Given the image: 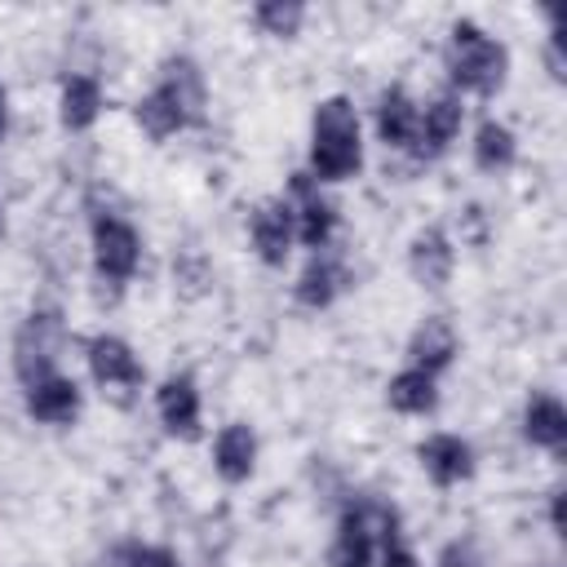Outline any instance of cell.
Segmentation results:
<instances>
[{
  "label": "cell",
  "mask_w": 567,
  "mask_h": 567,
  "mask_svg": "<svg viewBox=\"0 0 567 567\" xmlns=\"http://www.w3.org/2000/svg\"><path fill=\"white\" fill-rule=\"evenodd\" d=\"M252 461H257V439H252V430L248 425H226L221 434H217V443H213V465H217V474L226 478V483H244L248 474H252Z\"/></svg>",
  "instance_id": "obj_13"
},
{
  "label": "cell",
  "mask_w": 567,
  "mask_h": 567,
  "mask_svg": "<svg viewBox=\"0 0 567 567\" xmlns=\"http://www.w3.org/2000/svg\"><path fill=\"white\" fill-rule=\"evenodd\" d=\"M337 288H341V270H337V261L315 257V261L301 270V279H297V301L319 310V306H328V301L337 297Z\"/></svg>",
  "instance_id": "obj_21"
},
{
  "label": "cell",
  "mask_w": 567,
  "mask_h": 567,
  "mask_svg": "<svg viewBox=\"0 0 567 567\" xmlns=\"http://www.w3.org/2000/svg\"><path fill=\"white\" fill-rule=\"evenodd\" d=\"M0 137H4V89H0Z\"/></svg>",
  "instance_id": "obj_29"
},
{
  "label": "cell",
  "mask_w": 567,
  "mask_h": 567,
  "mask_svg": "<svg viewBox=\"0 0 567 567\" xmlns=\"http://www.w3.org/2000/svg\"><path fill=\"white\" fill-rule=\"evenodd\" d=\"M359 164H363V142L350 97H323L310 120V177L346 182L359 173Z\"/></svg>",
  "instance_id": "obj_1"
},
{
  "label": "cell",
  "mask_w": 567,
  "mask_h": 567,
  "mask_svg": "<svg viewBox=\"0 0 567 567\" xmlns=\"http://www.w3.org/2000/svg\"><path fill=\"white\" fill-rule=\"evenodd\" d=\"M385 567H421L403 545H385Z\"/></svg>",
  "instance_id": "obj_27"
},
{
  "label": "cell",
  "mask_w": 567,
  "mask_h": 567,
  "mask_svg": "<svg viewBox=\"0 0 567 567\" xmlns=\"http://www.w3.org/2000/svg\"><path fill=\"white\" fill-rule=\"evenodd\" d=\"M416 120H421V111H416V102H412L403 89L381 93L377 133H381L385 146H412V142H416Z\"/></svg>",
  "instance_id": "obj_17"
},
{
  "label": "cell",
  "mask_w": 567,
  "mask_h": 567,
  "mask_svg": "<svg viewBox=\"0 0 567 567\" xmlns=\"http://www.w3.org/2000/svg\"><path fill=\"white\" fill-rule=\"evenodd\" d=\"M133 115H137V124H142L151 137H168V133H177V128L190 124L186 106L177 102V93H173L164 80H159V89H151V93L133 106Z\"/></svg>",
  "instance_id": "obj_16"
},
{
  "label": "cell",
  "mask_w": 567,
  "mask_h": 567,
  "mask_svg": "<svg viewBox=\"0 0 567 567\" xmlns=\"http://www.w3.org/2000/svg\"><path fill=\"white\" fill-rule=\"evenodd\" d=\"M292 199H297V208H292V217H297V239L310 244V248H323L337 217H332V204L319 195V186H315L310 173H292Z\"/></svg>",
  "instance_id": "obj_6"
},
{
  "label": "cell",
  "mask_w": 567,
  "mask_h": 567,
  "mask_svg": "<svg viewBox=\"0 0 567 567\" xmlns=\"http://www.w3.org/2000/svg\"><path fill=\"white\" fill-rule=\"evenodd\" d=\"M474 159H478V168H487V173L509 168V164H514V133H509L505 124L487 120V124L478 128V137H474Z\"/></svg>",
  "instance_id": "obj_23"
},
{
  "label": "cell",
  "mask_w": 567,
  "mask_h": 567,
  "mask_svg": "<svg viewBox=\"0 0 567 567\" xmlns=\"http://www.w3.org/2000/svg\"><path fill=\"white\" fill-rule=\"evenodd\" d=\"M128 567H177V558L159 545H146V549H133L128 554Z\"/></svg>",
  "instance_id": "obj_25"
},
{
  "label": "cell",
  "mask_w": 567,
  "mask_h": 567,
  "mask_svg": "<svg viewBox=\"0 0 567 567\" xmlns=\"http://www.w3.org/2000/svg\"><path fill=\"white\" fill-rule=\"evenodd\" d=\"M155 408H159V421L168 425V434H182V439L199 434V394H195L190 377H168L155 394Z\"/></svg>",
  "instance_id": "obj_9"
},
{
  "label": "cell",
  "mask_w": 567,
  "mask_h": 567,
  "mask_svg": "<svg viewBox=\"0 0 567 567\" xmlns=\"http://www.w3.org/2000/svg\"><path fill=\"white\" fill-rule=\"evenodd\" d=\"M452 354H456V332H452V323L439 319V315H430V319L412 332V341H408L412 368H421V372H430V377H434L439 368H447Z\"/></svg>",
  "instance_id": "obj_12"
},
{
  "label": "cell",
  "mask_w": 567,
  "mask_h": 567,
  "mask_svg": "<svg viewBox=\"0 0 567 567\" xmlns=\"http://www.w3.org/2000/svg\"><path fill=\"white\" fill-rule=\"evenodd\" d=\"M89 368L102 385H137L142 381V363L128 350V341H120V337H93L89 341Z\"/></svg>",
  "instance_id": "obj_11"
},
{
  "label": "cell",
  "mask_w": 567,
  "mask_h": 567,
  "mask_svg": "<svg viewBox=\"0 0 567 567\" xmlns=\"http://www.w3.org/2000/svg\"><path fill=\"white\" fill-rule=\"evenodd\" d=\"M408 266H412L421 288H443L447 275H452V244H447V235L439 226L421 230L412 239V248H408Z\"/></svg>",
  "instance_id": "obj_10"
},
{
  "label": "cell",
  "mask_w": 567,
  "mask_h": 567,
  "mask_svg": "<svg viewBox=\"0 0 567 567\" xmlns=\"http://www.w3.org/2000/svg\"><path fill=\"white\" fill-rule=\"evenodd\" d=\"M439 567H478L474 545H470V540H465V545H461V540H456V545H447V549H443V558H439Z\"/></svg>",
  "instance_id": "obj_26"
},
{
  "label": "cell",
  "mask_w": 567,
  "mask_h": 567,
  "mask_svg": "<svg viewBox=\"0 0 567 567\" xmlns=\"http://www.w3.org/2000/svg\"><path fill=\"white\" fill-rule=\"evenodd\" d=\"M554 527L563 532V496H554Z\"/></svg>",
  "instance_id": "obj_28"
},
{
  "label": "cell",
  "mask_w": 567,
  "mask_h": 567,
  "mask_svg": "<svg viewBox=\"0 0 567 567\" xmlns=\"http://www.w3.org/2000/svg\"><path fill=\"white\" fill-rule=\"evenodd\" d=\"M164 84L177 93V102L186 106V115H190V124L204 115V84H199V71H195V62L190 58H168L164 62Z\"/></svg>",
  "instance_id": "obj_22"
},
{
  "label": "cell",
  "mask_w": 567,
  "mask_h": 567,
  "mask_svg": "<svg viewBox=\"0 0 567 567\" xmlns=\"http://www.w3.org/2000/svg\"><path fill=\"white\" fill-rule=\"evenodd\" d=\"M447 71H452V84L456 89L478 93V97H492L505 84L509 53H505L501 40L483 35L474 22H456L452 27V44H447Z\"/></svg>",
  "instance_id": "obj_2"
},
{
  "label": "cell",
  "mask_w": 567,
  "mask_h": 567,
  "mask_svg": "<svg viewBox=\"0 0 567 567\" xmlns=\"http://www.w3.org/2000/svg\"><path fill=\"white\" fill-rule=\"evenodd\" d=\"M461 97L456 93H439L430 106H425V115L416 120V142H421V151L425 155H439L456 133H461Z\"/></svg>",
  "instance_id": "obj_14"
},
{
  "label": "cell",
  "mask_w": 567,
  "mask_h": 567,
  "mask_svg": "<svg viewBox=\"0 0 567 567\" xmlns=\"http://www.w3.org/2000/svg\"><path fill=\"white\" fill-rule=\"evenodd\" d=\"M58 341H62V323L53 310H40L22 323L18 332V346H13V368L27 385L53 377V359H58Z\"/></svg>",
  "instance_id": "obj_3"
},
{
  "label": "cell",
  "mask_w": 567,
  "mask_h": 567,
  "mask_svg": "<svg viewBox=\"0 0 567 567\" xmlns=\"http://www.w3.org/2000/svg\"><path fill=\"white\" fill-rule=\"evenodd\" d=\"M27 412H31L35 421H44V425H66V421H75V412H80V385L53 372V377L27 385Z\"/></svg>",
  "instance_id": "obj_8"
},
{
  "label": "cell",
  "mask_w": 567,
  "mask_h": 567,
  "mask_svg": "<svg viewBox=\"0 0 567 567\" xmlns=\"http://www.w3.org/2000/svg\"><path fill=\"white\" fill-rule=\"evenodd\" d=\"M372 563V527L363 509H346L337 540L328 549V567H368Z\"/></svg>",
  "instance_id": "obj_15"
},
{
  "label": "cell",
  "mask_w": 567,
  "mask_h": 567,
  "mask_svg": "<svg viewBox=\"0 0 567 567\" xmlns=\"http://www.w3.org/2000/svg\"><path fill=\"white\" fill-rule=\"evenodd\" d=\"M523 430H527V439L532 443H540V447H563L567 443V412H563V403L554 399V394H536L532 403H527V416H523Z\"/></svg>",
  "instance_id": "obj_18"
},
{
  "label": "cell",
  "mask_w": 567,
  "mask_h": 567,
  "mask_svg": "<svg viewBox=\"0 0 567 567\" xmlns=\"http://www.w3.org/2000/svg\"><path fill=\"white\" fill-rule=\"evenodd\" d=\"M0 235H4V213H0Z\"/></svg>",
  "instance_id": "obj_30"
},
{
  "label": "cell",
  "mask_w": 567,
  "mask_h": 567,
  "mask_svg": "<svg viewBox=\"0 0 567 567\" xmlns=\"http://www.w3.org/2000/svg\"><path fill=\"white\" fill-rule=\"evenodd\" d=\"M292 235H297L292 204L288 199H261L257 213H252V248H257V257L266 266H284Z\"/></svg>",
  "instance_id": "obj_5"
},
{
  "label": "cell",
  "mask_w": 567,
  "mask_h": 567,
  "mask_svg": "<svg viewBox=\"0 0 567 567\" xmlns=\"http://www.w3.org/2000/svg\"><path fill=\"white\" fill-rule=\"evenodd\" d=\"M385 399H390V408H394V412L421 416V412H430V408L439 403V390H434V377H430V372L408 368V372H399V377L390 381Z\"/></svg>",
  "instance_id": "obj_19"
},
{
  "label": "cell",
  "mask_w": 567,
  "mask_h": 567,
  "mask_svg": "<svg viewBox=\"0 0 567 567\" xmlns=\"http://www.w3.org/2000/svg\"><path fill=\"white\" fill-rule=\"evenodd\" d=\"M97 106H102L97 80L71 75V80L62 84V124H66V128H89V124L97 120Z\"/></svg>",
  "instance_id": "obj_20"
},
{
  "label": "cell",
  "mask_w": 567,
  "mask_h": 567,
  "mask_svg": "<svg viewBox=\"0 0 567 567\" xmlns=\"http://www.w3.org/2000/svg\"><path fill=\"white\" fill-rule=\"evenodd\" d=\"M252 18H257V27L261 31H270V35H297V27H301V18H306V9L301 4H284V0H266V4H257L252 9Z\"/></svg>",
  "instance_id": "obj_24"
},
{
  "label": "cell",
  "mask_w": 567,
  "mask_h": 567,
  "mask_svg": "<svg viewBox=\"0 0 567 567\" xmlns=\"http://www.w3.org/2000/svg\"><path fill=\"white\" fill-rule=\"evenodd\" d=\"M416 456H421L425 474H430L439 487H452V483H461V478L474 474V452H470V443L456 439V434H434V439H425Z\"/></svg>",
  "instance_id": "obj_7"
},
{
  "label": "cell",
  "mask_w": 567,
  "mask_h": 567,
  "mask_svg": "<svg viewBox=\"0 0 567 567\" xmlns=\"http://www.w3.org/2000/svg\"><path fill=\"white\" fill-rule=\"evenodd\" d=\"M137 257H142V239H137V230L124 217H93V261H97V275L124 284L137 270Z\"/></svg>",
  "instance_id": "obj_4"
}]
</instances>
